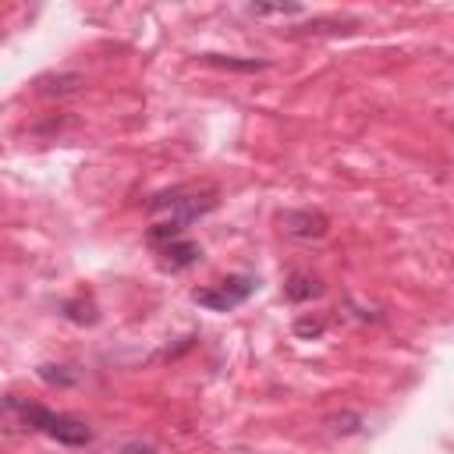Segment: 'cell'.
Masks as SVG:
<instances>
[{
	"instance_id": "9c48e42d",
	"label": "cell",
	"mask_w": 454,
	"mask_h": 454,
	"mask_svg": "<svg viewBox=\"0 0 454 454\" xmlns=\"http://www.w3.org/2000/svg\"><path fill=\"white\" fill-rule=\"evenodd\" d=\"M199 60L202 64H213V67H223V71H245V74L270 67V60H255V57L245 60V57H231V53H199Z\"/></svg>"
},
{
	"instance_id": "5bb4252c",
	"label": "cell",
	"mask_w": 454,
	"mask_h": 454,
	"mask_svg": "<svg viewBox=\"0 0 454 454\" xmlns=\"http://www.w3.org/2000/svg\"><path fill=\"white\" fill-rule=\"evenodd\" d=\"M326 426H330L333 433H344V436H348V433H358L362 419H358L355 411H340V415H330V419H326Z\"/></svg>"
},
{
	"instance_id": "3957f363",
	"label": "cell",
	"mask_w": 454,
	"mask_h": 454,
	"mask_svg": "<svg viewBox=\"0 0 454 454\" xmlns=\"http://www.w3.org/2000/svg\"><path fill=\"white\" fill-rule=\"evenodd\" d=\"M255 287H259L255 277H248V273H231V277H223L216 287H195V291H192V301L202 305V309H209V312H231V309H238L241 301H248V298L255 294Z\"/></svg>"
},
{
	"instance_id": "52a82bcc",
	"label": "cell",
	"mask_w": 454,
	"mask_h": 454,
	"mask_svg": "<svg viewBox=\"0 0 454 454\" xmlns=\"http://www.w3.org/2000/svg\"><path fill=\"white\" fill-rule=\"evenodd\" d=\"M319 294H323V280H319L316 273H309V270L287 273V280H284V298H287V301L301 305V301H312V298H319Z\"/></svg>"
},
{
	"instance_id": "277c9868",
	"label": "cell",
	"mask_w": 454,
	"mask_h": 454,
	"mask_svg": "<svg viewBox=\"0 0 454 454\" xmlns=\"http://www.w3.org/2000/svg\"><path fill=\"white\" fill-rule=\"evenodd\" d=\"M280 227L287 238L319 241L330 231V216L323 209H287V213H280Z\"/></svg>"
},
{
	"instance_id": "9a60e30c",
	"label": "cell",
	"mask_w": 454,
	"mask_h": 454,
	"mask_svg": "<svg viewBox=\"0 0 454 454\" xmlns=\"http://www.w3.org/2000/svg\"><path fill=\"white\" fill-rule=\"evenodd\" d=\"M117 454H156V447H149V443H124Z\"/></svg>"
},
{
	"instance_id": "7a4b0ae2",
	"label": "cell",
	"mask_w": 454,
	"mask_h": 454,
	"mask_svg": "<svg viewBox=\"0 0 454 454\" xmlns=\"http://www.w3.org/2000/svg\"><path fill=\"white\" fill-rule=\"evenodd\" d=\"M149 213H167L163 220H170L174 227H188L195 223L199 216L213 213L216 209V188H199V184H177L170 192H156L149 202H145Z\"/></svg>"
},
{
	"instance_id": "30bf717a",
	"label": "cell",
	"mask_w": 454,
	"mask_h": 454,
	"mask_svg": "<svg viewBox=\"0 0 454 454\" xmlns=\"http://www.w3.org/2000/svg\"><path fill=\"white\" fill-rule=\"evenodd\" d=\"M35 376H39L43 383H50V387H74V383L82 380L78 369H71V365H57V362H43V365L35 369Z\"/></svg>"
},
{
	"instance_id": "5b68a950",
	"label": "cell",
	"mask_w": 454,
	"mask_h": 454,
	"mask_svg": "<svg viewBox=\"0 0 454 454\" xmlns=\"http://www.w3.org/2000/svg\"><path fill=\"white\" fill-rule=\"evenodd\" d=\"M156 255H160V266H163V270L177 273V270H188L192 262H199L202 248H199L192 238H174V241L160 245V248H156Z\"/></svg>"
},
{
	"instance_id": "7c38bea8",
	"label": "cell",
	"mask_w": 454,
	"mask_h": 454,
	"mask_svg": "<svg viewBox=\"0 0 454 454\" xmlns=\"http://www.w3.org/2000/svg\"><path fill=\"white\" fill-rule=\"evenodd\" d=\"M291 330H294V337H301V340H316V337H323L326 319H323V316H298Z\"/></svg>"
},
{
	"instance_id": "4fadbf2b",
	"label": "cell",
	"mask_w": 454,
	"mask_h": 454,
	"mask_svg": "<svg viewBox=\"0 0 454 454\" xmlns=\"http://www.w3.org/2000/svg\"><path fill=\"white\" fill-rule=\"evenodd\" d=\"M248 14L255 18H291V14H301L298 4H248Z\"/></svg>"
},
{
	"instance_id": "8fae6325",
	"label": "cell",
	"mask_w": 454,
	"mask_h": 454,
	"mask_svg": "<svg viewBox=\"0 0 454 454\" xmlns=\"http://www.w3.org/2000/svg\"><path fill=\"white\" fill-rule=\"evenodd\" d=\"M355 21H337V18H316L301 28H294V35H312V32H351Z\"/></svg>"
},
{
	"instance_id": "8992f818",
	"label": "cell",
	"mask_w": 454,
	"mask_h": 454,
	"mask_svg": "<svg viewBox=\"0 0 454 454\" xmlns=\"http://www.w3.org/2000/svg\"><path fill=\"white\" fill-rule=\"evenodd\" d=\"M82 85H85V74H78V71H57V74H43L35 82V92L43 99H60V96H74Z\"/></svg>"
},
{
	"instance_id": "ba28073f",
	"label": "cell",
	"mask_w": 454,
	"mask_h": 454,
	"mask_svg": "<svg viewBox=\"0 0 454 454\" xmlns=\"http://www.w3.org/2000/svg\"><path fill=\"white\" fill-rule=\"evenodd\" d=\"M60 312H64V319H71V323H78V326H96V323H99V309H96V301H92L89 294L67 298V301L60 305Z\"/></svg>"
},
{
	"instance_id": "6da1fadb",
	"label": "cell",
	"mask_w": 454,
	"mask_h": 454,
	"mask_svg": "<svg viewBox=\"0 0 454 454\" xmlns=\"http://www.w3.org/2000/svg\"><path fill=\"white\" fill-rule=\"evenodd\" d=\"M0 411H11L18 419V426L25 429H35V433H46L50 440L64 443V447H85L92 443V426L74 419V415H64V411H53V408H43V404H32V401H21L14 394H7L0 401Z\"/></svg>"
}]
</instances>
